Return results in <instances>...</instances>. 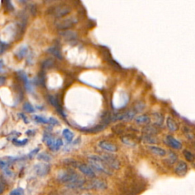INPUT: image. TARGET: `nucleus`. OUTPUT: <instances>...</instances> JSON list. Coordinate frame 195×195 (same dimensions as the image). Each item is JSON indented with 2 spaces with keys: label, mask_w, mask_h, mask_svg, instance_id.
<instances>
[{
  "label": "nucleus",
  "mask_w": 195,
  "mask_h": 195,
  "mask_svg": "<svg viewBox=\"0 0 195 195\" xmlns=\"http://www.w3.org/2000/svg\"><path fill=\"white\" fill-rule=\"evenodd\" d=\"M71 12V8L66 5H54L49 8L47 10V13L52 15L57 18H62L63 17L68 15Z\"/></svg>",
  "instance_id": "f03ea898"
},
{
  "label": "nucleus",
  "mask_w": 195,
  "mask_h": 195,
  "mask_svg": "<svg viewBox=\"0 0 195 195\" xmlns=\"http://www.w3.org/2000/svg\"><path fill=\"white\" fill-rule=\"evenodd\" d=\"M183 155L185 159H186L188 162H193L195 160V155L188 149H185L183 151Z\"/></svg>",
  "instance_id": "b1692460"
},
{
  "label": "nucleus",
  "mask_w": 195,
  "mask_h": 195,
  "mask_svg": "<svg viewBox=\"0 0 195 195\" xmlns=\"http://www.w3.org/2000/svg\"><path fill=\"white\" fill-rule=\"evenodd\" d=\"M54 61L50 59H47L44 60L42 62L41 66L43 69H51L53 66H54Z\"/></svg>",
  "instance_id": "bb28decb"
},
{
  "label": "nucleus",
  "mask_w": 195,
  "mask_h": 195,
  "mask_svg": "<svg viewBox=\"0 0 195 195\" xmlns=\"http://www.w3.org/2000/svg\"><path fill=\"white\" fill-rule=\"evenodd\" d=\"M9 195H24V191L21 188H18L12 190Z\"/></svg>",
  "instance_id": "72a5a7b5"
},
{
  "label": "nucleus",
  "mask_w": 195,
  "mask_h": 195,
  "mask_svg": "<svg viewBox=\"0 0 195 195\" xmlns=\"http://www.w3.org/2000/svg\"><path fill=\"white\" fill-rule=\"evenodd\" d=\"M76 23H77V19L76 18L70 17L67 18L57 20L55 22V26L57 29L60 30L62 31H66V30H68L69 28H72Z\"/></svg>",
  "instance_id": "20e7f679"
},
{
  "label": "nucleus",
  "mask_w": 195,
  "mask_h": 195,
  "mask_svg": "<svg viewBox=\"0 0 195 195\" xmlns=\"http://www.w3.org/2000/svg\"><path fill=\"white\" fill-rule=\"evenodd\" d=\"M99 148H101L103 150L106 151V152H116L118 151V147L115 144L112 143H110L108 141H106V140H102V141H99Z\"/></svg>",
  "instance_id": "9d476101"
},
{
  "label": "nucleus",
  "mask_w": 195,
  "mask_h": 195,
  "mask_svg": "<svg viewBox=\"0 0 195 195\" xmlns=\"http://www.w3.org/2000/svg\"><path fill=\"white\" fill-rule=\"evenodd\" d=\"M60 35L67 40H73L76 39L77 38V34L73 31H69V30H66V31H62L60 32Z\"/></svg>",
  "instance_id": "ddd939ff"
},
{
  "label": "nucleus",
  "mask_w": 195,
  "mask_h": 195,
  "mask_svg": "<svg viewBox=\"0 0 195 195\" xmlns=\"http://www.w3.org/2000/svg\"><path fill=\"white\" fill-rule=\"evenodd\" d=\"M135 117V112L133 110H129L124 114H120L115 116V120H125V121H130L132 120Z\"/></svg>",
  "instance_id": "2eb2a0df"
},
{
  "label": "nucleus",
  "mask_w": 195,
  "mask_h": 195,
  "mask_svg": "<svg viewBox=\"0 0 195 195\" xmlns=\"http://www.w3.org/2000/svg\"><path fill=\"white\" fill-rule=\"evenodd\" d=\"M166 125H167V127L169 128V130L171 132L177 131L178 130V124L171 117H168L166 118Z\"/></svg>",
  "instance_id": "4468645a"
},
{
  "label": "nucleus",
  "mask_w": 195,
  "mask_h": 195,
  "mask_svg": "<svg viewBox=\"0 0 195 195\" xmlns=\"http://www.w3.org/2000/svg\"><path fill=\"white\" fill-rule=\"evenodd\" d=\"M28 48L27 46H22L18 50L17 53H16V57L18 58L19 60H22L24 57H26V55L28 54Z\"/></svg>",
  "instance_id": "6ab92c4d"
},
{
  "label": "nucleus",
  "mask_w": 195,
  "mask_h": 195,
  "mask_svg": "<svg viewBox=\"0 0 195 195\" xmlns=\"http://www.w3.org/2000/svg\"><path fill=\"white\" fill-rule=\"evenodd\" d=\"M5 8L9 12H12V11H14V7H13V5L12 4V2H9V1H6L5 2Z\"/></svg>",
  "instance_id": "c9c22d12"
},
{
  "label": "nucleus",
  "mask_w": 195,
  "mask_h": 195,
  "mask_svg": "<svg viewBox=\"0 0 195 195\" xmlns=\"http://www.w3.org/2000/svg\"><path fill=\"white\" fill-rule=\"evenodd\" d=\"M38 159H39V160H42L43 161V162H50V161H51L52 159V157L51 155H49V154L46 153V152H42V153L39 154V155H38Z\"/></svg>",
  "instance_id": "cd10ccee"
},
{
  "label": "nucleus",
  "mask_w": 195,
  "mask_h": 195,
  "mask_svg": "<svg viewBox=\"0 0 195 195\" xmlns=\"http://www.w3.org/2000/svg\"><path fill=\"white\" fill-rule=\"evenodd\" d=\"M35 173L39 177H45L50 171V166L47 163H38L34 167Z\"/></svg>",
  "instance_id": "0eeeda50"
},
{
  "label": "nucleus",
  "mask_w": 195,
  "mask_h": 195,
  "mask_svg": "<svg viewBox=\"0 0 195 195\" xmlns=\"http://www.w3.org/2000/svg\"><path fill=\"white\" fill-rule=\"evenodd\" d=\"M78 169L79 170L80 172L82 174H83L85 176L88 177V178H91V179H93V178H95V176H96V172L92 169V168L90 167L89 165L84 164V163H80V164L78 165L77 166Z\"/></svg>",
  "instance_id": "6e6552de"
},
{
  "label": "nucleus",
  "mask_w": 195,
  "mask_h": 195,
  "mask_svg": "<svg viewBox=\"0 0 195 195\" xmlns=\"http://www.w3.org/2000/svg\"><path fill=\"white\" fill-rule=\"evenodd\" d=\"M63 136H64L65 140H66V142H68V143H71V142L73 141V137H74L73 133L69 129L63 130Z\"/></svg>",
  "instance_id": "5701e85b"
},
{
  "label": "nucleus",
  "mask_w": 195,
  "mask_h": 195,
  "mask_svg": "<svg viewBox=\"0 0 195 195\" xmlns=\"http://www.w3.org/2000/svg\"><path fill=\"white\" fill-rule=\"evenodd\" d=\"M2 66H3V62L2 60H0V69H2Z\"/></svg>",
  "instance_id": "79ce46f5"
},
{
  "label": "nucleus",
  "mask_w": 195,
  "mask_h": 195,
  "mask_svg": "<svg viewBox=\"0 0 195 195\" xmlns=\"http://www.w3.org/2000/svg\"><path fill=\"white\" fill-rule=\"evenodd\" d=\"M5 182H4L3 179H2V178H0V194L3 193V191H5Z\"/></svg>",
  "instance_id": "58836bf2"
},
{
  "label": "nucleus",
  "mask_w": 195,
  "mask_h": 195,
  "mask_svg": "<svg viewBox=\"0 0 195 195\" xmlns=\"http://www.w3.org/2000/svg\"><path fill=\"white\" fill-rule=\"evenodd\" d=\"M80 176L79 174H78L76 171L72 169L64 170V171H60L57 175V179L60 182L64 184L65 185L68 184L72 183L73 181L77 179Z\"/></svg>",
  "instance_id": "7ed1b4c3"
},
{
  "label": "nucleus",
  "mask_w": 195,
  "mask_h": 195,
  "mask_svg": "<svg viewBox=\"0 0 195 195\" xmlns=\"http://www.w3.org/2000/svg\"><path fill=\"white\" fill-rule=\"evenodd\" d=\"M148 149L152 154L160 156V157H163L167 154V152L164 149L157 146H149Z\"/></svg>",
  "instance_id": "f8f14e48"
},
{
  "label": "nucleus",
  "mask_w": 195,
  "mask_h": 195,
  "mask_svg": "<svg viewBox=\"0 0 195 195\" xmlns=\"http://www.w3.org/2000/svg\"><path fill=\"white\" fill-rule=\"evenodd\" d=\"M107 188V184L103 180L98 179V178H93L92 181L87 185H85V189L87 190H98V191H104Z\"/></svg>",
  "instance_id": "423d86ee"
},
{
  "label": "nucleus",
  "mask_w": 195,
  "mask_h": 195,
  "mask_svg": "<svg viewBox=\"0 0 195 195\" xmlns=\"http://www.w3.org/2000/svg\"><path fill=\"white\" fill-rule=\"evenodd\" d=\"M178 155L173 151H169L168 152V158H167V162L169 164L173 165L174 163H176L178 161Z\"/></svg>",
  "instance_id": "a211bd4d"
},
{
  "label": "nucleus",
  "mask_w": 195,
  "mask_h": 195,
  "mask_svg": "<svg viewBox=\"0 0 195 195\" xmlns=\"http://www.w3.org/2000/svg\"><path fill=\"white\" fill-rule=\"evenodd\" d=\"M9 45L7 43H4V42H0V54H3L5 50H7Z\"/></svg>",
  "instance_id": "f704fd0d"
},
{
  "label": "nucleus",
  "mask_w": 195,
  "mask_h": 195,
  "mask_svg": "<svg viewBox=\"0 0 195 195\" xmlns=\"http://www.w3.org/2000/svg\"><path fill=\"white\" fill-rule=\"evenodd\" d=\"M145 133L146 135H151V136H153V135H155L158 133L157 130L156 128H154L152 126H148L145 127Z\"/></svg>",
  "instance_id": "c85d7f7f"
},
{
  "label": "nucleus",
  "mask_w": 195,
  "mask_h": 195,
  "mask_svg": "<svg viewBox=\"0 0 195 195\" xmlns=\"http://www.w3.org/2000/svg\"><path fill=\"white\" fill-rule=\"evenodd\" d=\"M47 52H48L49 54L54 56V57H55L56 58H57V59L63 60V55L62 54H61L60 50L58 48H57V47H50V48L47 49Z\"/></svg>",
  "instance_id": "f3484780"
},
{
  "label": "nucleus",
  "mask_w": 195,
  "mask_h": 195,
  "mask_svg": "<svg viewBox=\"0 0 195 195\" xmlns=\"http://www.w3.org/2000/svg\"><path fill=\"white\" fill-rule=\"evenodd\" d=\"M135 121L139 124H147L150 122V118L147 115H140L135 118Z\"/></svg>",
  "instance_id": "412c9836"
},
{
  "label": "nucleus",
  "mask_w": 195,
  "mask_h": 195,
  "mask_svg": "<svg viewBox=\"0 0 195 195\" xmlns=\"http://www.w3.org/2000/svg\"><path fill=\"white\" fill-rule=\"evenodd\" d=\"M23 108H24V110H25L26 112L30 113V114H31V113H34L35 111V108H34L33 106L31 105L30 103H28V102H26V103L24 104V105H23Z\"/></svg>",
  "instance_id": "2f4dec72"
},
{
  "label": "nucleus",
  "mask_w": 195,
  "mask_h": 195,
  "mask_svg": "<svg viewBox=\"0 0 195 195\" xmlns=\"http://www.w3.org/2000/svg\"><path fill=\"white\" fill-rule=\"evenodd\" d=\"M48 101H49V102L51 104V105H53L54 107H56V108H57V111H58L60 114H62L63 117H65V114H64L63 112V110L60 108V106L59 102H58V100H57V99L56 98L55 96H54V95H49V96H48Z\"/></svg>",
  "instance_id": "dca6fc26"
},
{
  "label": "nucleus",
  "mask_w": 195,
  "mask_h": 195,
  "mask_svg": "<svg viewBox=\"0 0 195 195\" xmlns=\"http://www.w3.org/2000/svg\"><path fill=\"white\" fill-rule=\"evenodd\" d=\"M48 124L54 125V126H57V125H59V121L54 118H50L48 120Z\"/></svg>",
  "instance_id": "e433bc0d"
},
{
  "label": "nucleus",
  "mask_w": 195,
  "mask_h": 195,
  "mask_svg": "<svg viewBox=\"0 0 195 195\" xmlns=\"http://www.w3.org/2000/svg\"><path fill=\"white\" fill-rule=\"evenodd\" d=\"M34 120H35L36 122L40 123V124H48V120H47V118H45L44 117H42V116H39V115L34 116Z\"/></svg>",
  "instance_id": "7c9ffc66"
},
{
  "label": "nucleus",
  "mask_w": 195,
  "mask_h": 195,
  "mask_svg": "<svg viewBox=\"0 0 195 195\" xmlns=\"http://www.w3.org/2000/svg\"><path fill=\"white\" fill-rule=\"evenodd\" d=\"M39 151H40V149L39 148H37V149H34L33 151H31V152L29 153V155H28V157H29V159H32L34 156H35V155L38 153Z\"/></svg>",
  "instance_id": "4c0bfd02"
},
{
  "label": "nucleus",
  "mask_w": 195,
  "mask_h": 195,
  "mask_svg": "<svg viewBox=\"0 0 195 195\" xmlns=\"http://www.w3.org/2000/svg\"><path fill=\"white\" fill-rule=\"evenodd\" d=\"M153 118L154 121H155L156 124L159 125V126H161V125L162 124V122H163V117H162V115L156 113V114H155L153 115Z\"/></svg>",
  "instance_id": "c756f323"
},
{
  "label": "nucleus",
  "mask_w": 195,
  "mask_h": 195,
  "mask_svg": "<svg viewBox=\"0 0 195 195\" xmlns=\"http://www.w3.org/2000/svg\"><path fill=\"white\" fill-rule=\"evenodd\" d=\"M143 141L145 142V143H146L148 144H155L158 143L157 140H156L153 136H151V135L146 134L145 136H143Z\"/></svg>",
  "instance_id": "a878e982"
},
{
  "label": "nucleus",
  "mask_w": 195,
  "mask_h": 195,
  "mask_svg": "<svg viewBox=\"0 0 195 195\" xmlns=\"http://www.w3.org/2000/svg\"><path fill=\"white\" fill-rule=\"evenodd\" d=\"M18 75H19V76H20V78H21V79H22L26 89L28 90V91L31 90V85H30V81H29V79H28V76H27V75L25 74V73H24V72H19Z\"/></svg>",
  "instance_id": "4be33fe9"
},
{
  "label": "nucleus",
  "mask_w": 195,
  "mask_h": 195,
  "mask_svg": "<svg viewBox=\"0 0 195 195\" xmlns=\"http://www.w3.org/2000/svg\"><path fill=\"white\" fill-rule=\"evenodd\" d=\"M77 195H92V194L91 193H88V192H85V193H81V194H79Z\"/></svg>",
  "instance_id": "a19ab883"
},
{
  "label": "nucleus",
  "mask_w": 195,
  "mask_h": 195,
  "mask_svg": "<svg viewBox=\"0 0 195 195\" xmlns=\"http://www.w3.org/2000/svg\"><path fill=\"white\" fill-rule=\"evenodd\" d=\"M104 162L111 170H118L121 167V162L114 155L109 153L103 154L101 155Z\"/></svg>",
  "instance_id": "39448f33"
},
{
  "label": "nucleus",
  "mask_w": 195,
  "mask_h": 195,
  "mask_svg": "<svg viewBox=\"0 0 195 195\" xmlns=\"http://www.w3.org/2000/svg\"><path fill=\"white\" fill-rule=\"evenodd\" d=\"M63 142L61 139H57V140H55V142L54 143V144L52 145V146L50 147V149L52 151H58L61 148V146H63Z\"/></svg>",
  "instance_id": "393cba45"
},
{
  "label": "nucleus",
  "mask_w": 195,
  "mask_h": 195,
  "mask_svg": "<svg viewBox=\"0 0 195 195\" xmlns=\"http://www.w3.org/2000/svg\"><path fill=\"white\" fill-rule=\"evenodd\" d=\"M188 171V166L185 161H178L174 168V173L179 177L185 176Z\"/></svg>",
  "instance_id": "1a4fd4ad"
},
{
  "label": "nucleus",
  "mask_w": 195,
  "mask_h": 195,
  "mask_svg": "<svg viewBox=\"0 0 195 195\" xmlns=\"http://www.w3.org/2000/svg\"><path fill=\"white\" fill-rule=\"evenodd\" d=\"M166 143L168 146H169L170 147L174 149H181L182 147V144L181 142L174 138V136H170V135L166 136Z\"/></svg>",
  "instance_id": "9b49d317"
},
{
  "label": "nucleus",
  "mask_w": 195,
  "mask_h": 195,
  "mask_svg": "<svg viewBox=\"0 0 195 195\" xmlns=\"http://www.w3.org/2000/svg\"><path fill=\"white\" fill-rule=\"evenodd\" d=\"M88 164L90 167L95 172H99L106 175H112V170L106 165L104 161L102 159L101 155H90L88 157Z\"/></svg>",
  "instance_id": "f257e3e1"
},
{
  "label": "nucleus",
  "mask_w": 195,
  "mask_h": 195,
  "mask_svg": "<svg viewBox=\"0 0 195 195\" xmlns=\"http://www.w3.org/2000/svg\"><path fill=\"white\" fill-rule=\"evenodd\" d=\"M18 115H19V117H20V118L23 120V121H24L25 124H28V118H27V117H26L24 114H22V113H19Z\"/></svg>",
  "instance_id": "ea45409f"
},
{
  "label": "nucleus",
  "mask_w": 195,
  "mask_h": 195,
  "mask_svg": "<svg viewBox=\"0 0 195 195\" xmlns=\"http://www.w3.org/2000/svg\"><path fill=\"white\" fill-rule=\"evenodd\" d=\"M55 139L54 138V136H52L50 133H46V134L43 135V141L45 143L47 144V146L49 148L52 146V145L54 144V143L55 142Z\"/></svg>",
  "instance_id": "aec40b11"
},
{
  "label": "nucleus",
  "mask_w": 195,
  "mask_h": 195,
  "mask_svg": "<svg viewBox=\"0 0 195 195\" xmlns=\"http://www.w3.org/2000/svg\"><path fill=\"white\" fill-rule=\"evenodd\" d=\"M28 143V140L27 139H24V140H17V139H13L12 140V143L14 145L17 146H24L25 144H27Z\"/></svg>",
  "instance_id": "473e14b6"
}]
</instances>
